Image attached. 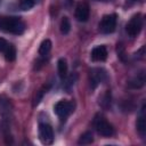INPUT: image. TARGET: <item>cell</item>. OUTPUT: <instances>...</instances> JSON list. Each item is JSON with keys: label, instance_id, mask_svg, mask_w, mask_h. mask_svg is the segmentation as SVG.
Here are the masks:
<instances>
[{"label": "cell", "instance_id": "13", "mask_svg": "<svg viewBox=\"0 0 146 146\" xmlns=\"http://www.w3.org/2000/svg\"><path fill=\"white\" fill-rule=\"evenodd\" d=\"M57 70H58V74L62 79L66 78L67 74V62L65 58H59L57 62Z\"/></svg>", "mask_w": 146, "mask_h": 146}, {"label": "cell", "instance_id": "12", "mask_svg": "<svg viewBox=\"0 0 146 146\" xmlns=\"http://www.w3.org/2000/svg\"><path fill=\"white\" fill-rule=\"evenodd\" d=\"M137 130L141 137L145 136L146 133V120H145V105L141 108V113L139 115V119L137 121Z\"/></svg>", "mask_w": 146, "mask_h": 146}, {"label": "cell", "instance_id": "4", "mask_svg": "<svg viewBox=\"0 0 146 146\" xmlns=\"http://www.w3.org/2000/svg\"><path fill=\"white\" fill-rule=\"evenodd\" d=\"M143 24H144V18H143V16L140 15V14H137V15H135L129 22H128V24H127V27H125V30H127V33L130 35V36H137L139 33H140V31H141V29H143Z\"/></svg>", "mask_w": 146, "mask_h": 146}, {"label": "cell", "instance_id": "18", "mask_svg": "<svg viewBox=\"0 0 146 146\" xmlns=\"http://www.w3.org/2000/svg\"><path fill=\"white\" fill-rule=\"evenodd\" d=\"M50 88V86L49 84H47V86H43L39 91H38V94H36V96H35V99H34V103H33V106H36L39 103H40V100L42 99V97H43V95L48 91V89Z\"/></svg>", "mask_w": 146, "mask_h": 146}, {"label": "cell", "instance_id": "2", "mask_svg": "<svg viewBox=\"0 0 146 146\" xmlns=\"http://www.w3.org/2000/svg\"><path fill=\"white\" fill-rule=\"evenodd\" d=\"M94 125L96 128V131L103 137H110L114 133L113 127L102 115H96V117L94 120Z\"/></svg>", "mask_w": 146, "mask_h": 146}, {"label": "cell", "instance_id": "8", "mask_svg": "<svg viewBox=\"0 0 146 146\" xmlns=\"http://www.w3.org/2000/svg\"><path fill=\"white\" fill-rule=\"evenodd\" d=\"M13 112V105L9 98H7L5 95L0 96V115L3 119H8Z\"/></svg>", "mask_w": 146, "mask_h": 146}, {"label": "cell", "instance_id": "16", "mask_svg": "<svg viewBox=\"0 0 146 146\" xmlns=\"http://www.w3.org/2000/svg\"><path fill=\"white\" fill-rule=\"evenodd\" d=\"M3 54H5V57H6V59H7L8 62H13V60H15V58H16V49H15L14 44L9 43L8 47H7V49L5 50Z\"/></svg>", "mask_w": 146, "mask_h": 146}, {"label": "cell", "instance_id": "22", "mask_svg": "<svg viewBox=\"0 0 146 146\" xmlns=\"http://www.w3.org/2000/svg\"><path fill=\"white\" fill-rule=\"evenodd\" d=\"M63 2H64V6L66 8H71V6L73 3V0H63Z\"/></svg>", "mask_w": 146, "mask_h": 146}, {"label": "cell", "instance_id": "7", "mask_svg": "<svg viewBox=\"0 0 146 146\" xmlns=\"http://www.w3.org/2000/svg\"><path fill=\"white\" fill-rule=\"evenodd\" d=\"M90 73H91V74H90V78H91L92 88H95L97 84L104 82V81L107 79V74H106V71H105L104 68L96 67V68H92Z\"/></svg>", "mask_w": 146, "mask_h": 146}, {"label": "cell", "instance_id": "21", "mask_svg": "<svg viewBox=\"0 0 146 146\" xmlns=\"http://www.w3.org/2000/svg\"><path fill=\"white\" fill-rule=\"evenodd\" d=\"M8 44H9V43H8L3 38H0V52H5V50L7 49Z\"/></svg>", "mask_w": 146, "mask_h": 146}, {"label": "cell", "instance_id": "17", "mask_svg": "<svg viewBox=\"0 0 146 146\" xmlns=\"http://www.w3.org/2000/svg\"><path fill=\"white\" fill-rule=\"evenodd\" d=\"M59 29H60L62 34H67L70 32V30H71V23H70V19L67 17H63L62 18Z\"/></svg>", "mask_w": 146, "mask_h": 146}, {"label": "cell", "instance_id": "11", "mask_svg": "<svg viewBox=\"0 0 146 146\" xmlns=\"http://www.w3.org/2000/svg\"><path fill=\"white\" fill-rule=\"evenodd\" d=\"M145 72L141 71L139 73H137L136 76H133L130 81H129V87L133 88V89H139L145 84Z\"/></svg>", "mask_w": 146, "mask_h": 146}, {"label": "cell", "instance_id": "9", "mask_svg": "<svg viewBox=\"0 0 146 146\" xmlns=\"http://www.w3.org/2000/svg\"><path fill=\"white\" fill-rule=\"evenodd\" d=\"M89 6L86 2H80L75 8V18L79 22H87L89 18Z\"/></svg>", "mask_w": 146, "mask_h": 146}, {"label": "cell", "instance_id": "5", "mask_svg": "<svg viewBox=\"0 0 146 146\" xmlns=\"http://www.w3.org/2000/svg\"><path fill=\"white\" fill-rule=\"evenodd\" d=\"M115 27H116V15L115 14L105 15L99 23V31L104 34H110L114 32Z\"/></svg>", "mask_w": 146, "mask_h": 146}, {"label": "cell", "instance_id": "10", "mask_svg": "<svg viewBox=\"0 0 146 146\" xmlns=\"http://www.w3.org/2000/svg\"><path fill=\"white\" fill-rule=\"evenodd\" d=\"M107 58V49L105 46L95 47L91 51V59L94 62H104Z\"/></svg>", "mask_w": 146, "mask_h": 146}, {"label": "cell", "instance_id": "14", "mask_svg": "<svg viewBox=\"0 0 146 146\" xmlns=\"http://www.w3.org/2000/svg\"><path fill=\"white\" fill-rule=\"evenodd\" d=\"M51 46H52V43H51V41H50L49 39L43 40V41L41 42V44H40L39 54H40L41 56H47V55L49 54V51L51 50Z\"/></svg>", "mask_w": 146, "mask_h": 146}, {"label": "cell", "instance_id": "19", "mask_svg": "<svg viewBox=\"0 0 146 146\" xmlns=\"http://www.w3.org/2000/svg\"><path fill=\"white\" fill-rule=\"evenodd\" d=\"M38 0H19V7L22 10H29L36 3Z\"/></svg>", "mask_w": 146, "mask_h": 146}, {"label": "cell", "instance_id": "15", "mask_svg": "<svg viewBox=\"0 0 146 146\" xmlns=\"http://www.w3.org/2000/svg\"><path fill=\"white\" fill-rule=\"evenodd\" d=\"M94 141V137H92V133L90 131H86L84 133H82L78 140V144L79 145H88V144H91Z\"/></svg>", "mask_w": 146, "mask_h": 146}, {"label": "cell", "instance_id": "3", "mask_svg": "<svg viewBox=\"0 0 146 146\" xmlns=\"http://www.w3.org/2000/svg\"><path fill=\"white\" fill-rule=\"evenodd\" d=\"M74 111V103L67 100H60L54 106V112L62 121H65L67 116Z\"/></svg>", "mask_w": 146, "mask_h": 146}, {"label": "cell", "instance_id": "1", "mask_svg": "<svg viewBox=\"0 0 146 146\" xmlns=\"http://www.w3.org/2000/svg\"><path fill=\"white\" fill-rule=\"evenodd\" d=\"M0 30L7 33L19 35L25 31V24L19 17H2L0 18Z\"/></svg>", "mask_w": 146, "mask_h": 146}, {"label": "cell", "instance_id": "20", "mask_svg": "<svg viewBox=\"0 0 146 146\" xmlns=\"http://www.w3.org/2000/svg\"><path fill=\"white\" fill-rule=\"evenodd\" d=\"M75 81H76V74H71L70 76H67L66 80H65V83H64L65 89L66 90H71V88L74 86Z\"/></svg>", "mask_w": 146, "mask_h": 146}, {"label": "cell", "instance_id": "6", "mask_svg": "<svg viewBox=\"0 0 146 146\" xmlns=\"http://www.w3.org/2000/svg\"><path fill=\"white\" fill-rule=\"evenodd\" d=\"M39 138L42 144L51 145L54 143V130L48 123H40L39 125Z\"/></svg>", "mask_w": 146, "mask_h": 146}]
</instances>
